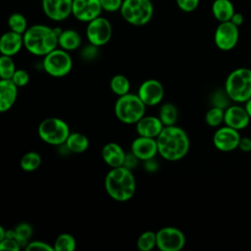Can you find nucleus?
Returning a JSON list of instances; mask_svg holds the SVG:
<instances>
[{"mask_svg": "<svg viewBox=\"0 0 251 251\" xmlns=\"http://www.w3.org/2000/svg\"><path fill=\"white\" fill-rule=\"evenodd\" d=\"M158 154L165 160L176 162L183 159L190 148V141L185 130L176 125L164 126L156 137Z\"/></svg>", "mask_w": 251, "mask_h": 251, "instance_id": "nucleus-1", "label": "nucleus"}, {"mask_svg": "<svg viewBox=\"0 0 251 251\" xmlns=\"http://www.w3.org/2000/svg\"><path fill=\"white\" fill-rule=\"evenodd\" d=\"M105 190L114 200L126 202L132 198L136 189V182L130 169L124 166L111 168L105 176Z\"/></svg>", "mask_w": 251, "mask_h": 251, "instance_id": "nucleus-2", "label": "nucleus"}, {"mask_svg": "<svg viewBox=\"0 0 251 251\" xmlns=\"http://www.w3.org/2000/svg\"><path fill=\"white\" fill-rule=\"evenodd\" d=\"M23 37L24 47L35 56L44 57L58 47V34L53 27L45 25L28 26Z\"/></svg>", "mask_w": 251, "mask_h": 251, "instance_id": "nucleus-3", "label": "nucleus"}, {"mask_svg": "<svg viewBox=\"0 0 251 251\" xmlns=\"http://www.w3.org/2000/svg\"><path fill=\"white\" fill-rule=\"evenodd\" d=\"M225 90L229 99L236 103H245L251 98V69L237 68L226 78Z\"/></svg>", "mask_w": 251, "mask_h": 251, "instance_id": "nucleus-4", "label": "nucleus"}, {"mask_svg": "<svg viewBox=\"0 0 251 251\" xmlns=\"http://www.w3.org/2000/svg\"><path fill=\"white\" fill-rule=\"evenodd\" d=\"M145 104L137 94L126 93L118 96L114 112L117 119L126 125H135L145 115Z\"/></svg>", "mask_w": 251, "mask_h": 251, "instance_id": "nucleus-5", "label": "nucleus"}, {"mask_svg": "<svg viewBox=\"0 0 251 251\" xmlns=\"http://www.w3.org/2000/svg\"><path fill=\"white\" fill-rule=\"evenodd\" d=\"M120 13L127 24L142 26L151 21L154 7L151 0H123Z\"/></svg>", "mask_w": 251, "mask_h": 251, "instance_id": "nucleus-6", "label": "nucleus"}, {"mask_svg": "<svg viewBox=\"0 0 251 251\" xmlns=\"http://www.w3.org/2000/svg\"><path fill=\"white\" fill-rule=\"evenodd\" d=\"M38 135L42 141L50 145L65 144L68 136L71 133L68 124L56 117L44 119L38 126Z\"/></svg>", "mask_w": 251, "mask_h": 251, "instance_id": "nucleus-7", "label": "nucleus"}, {"mask_svg": "<svg viewBox=\"0 0 251 251\" xmlns=\"http://www.w3.org/2000/svg\"><path fill=\"white\" fill-rule=\"evenodd\" d=\"M42 67L49 75L63 77L72 71L73 60L68 51L57 47L43 57Z\"/></svg>", "mask_w": 251, "mask_h": 251, "instance_id": "nucleus-8", "label": "nucleus"}, {"mask_svg": "<svg viewBox=\"0 0 251 251\" xmlns=\"http://www.w3.org/2000/svg\"><path fill=\"white\" fill-rule=\"evenodd\" d=\"M113 33L111 23L104 17H97L87 23L85 35L88 42L94 46L101 47L106 45Z\"/></svg>", "mask_w": 251, "mask_h": 251, "instance_id": "nucleus-9", "label": "nucleus"}, {"mask_svg": "<svg viewBox=\"0 0 251 251\" xmlns=\"http://www.w3.org/2000/svg\"><path fill=\"white\" fill-rule=\"evenodd\" d=\"M185 241L184 233L176 226H164L156 232V247L161 251H180Z\"/></svg>", "mask_w": 251, "mask_h": 251, "instance_id": "nucleus-10", "label": "nucleus"}, {"mask_svg": "<svg viewBox=\"0 0 251 251\" xmlns=\"http://www.w3.org/2000/svg\"><path fill=\"white\" fill-rule=\"evenodd\" d=\"M238 38V26H236L230 21L220 23L214 33V42L222 51L232 50L236 46Z\"/></svg>", "mask_w": 251, "mask_h": 251, "instance_id": "nucleus-11", "label": "nucleus"}, {"mask_svg": "<svg viewBox=\"0 0 251 251\" xmlns=\"http://www.w3.org/2000/svg\"><path fill=\"white\" fill-rule=\"evenodd\" d=\"M137 95L145 106H156L162 102L165 95V89L159 80L149 78L139 85Z\"/></svg>", "mask_w": 251, "mask_h": 251, "instance_id": "nucleus-12", "label": "nucleus"}, {"mask_svg": "<svg viewBox=\"0 0 251 251\" xmlns=\"http://www.w3.org/2000/svg\"><path fill=\"white\" fill-rule=\"evenodd\" d=\"M239 131L227 126H220L213 135L214 146L222 152H231L238 148Z\"/></svg>", "mask_w": 251, "mask_h": 251, "instance_id": "nucleus-13", "label": "nucleus"}, {"mask_svg": "<svg viewBox=\"0 0 251 251\" xmlns=\"http://www.w3.org/2000/svg\"><path fill=\"white\" fill-rule=\"evenodd\" d=\"M102 11L99 0H73L72 15L79 22L88 23L99 17Z\"/></svg>", "mask_w": 251, "mask_h": 251, "instance_id": "nucleus-14", "label": "nucleus"}, {"mask_svg": "<svg viewBox=\"0 0 251 251\" xmlns=\"http://www.w3.org/2000/svg\"><path fill=\"white\" fill-rule=\"evenodd\" d=\"M42 10L47 18L62 22L72 15L73 0H42Z\"/></svg>", "mask_w": 251, "mask_h": 251, "instance_id": "nucleus-15", "label": "nucleus"}, {"mask_svg": "<svg viewBox=\"0 0 251 251\" xmlns=\"http://www.w3.org/2000/svg\"><path fill=\"white\" fill-rule=\"evenodd\" d=\"M130 152L139 160L147 161L155 158L158 154L156 138L138 135L133 139L130 145Z\"/></svg>", "mask_w": 251, "mask_h": 251, "instance_id": "nucleus-16", "label": "nucleus"}, {"mask_svg": "<svg viewBox=\"0 0 251 251\" xmlns=\"http://www.w3.org/2000/svg\"><path fill=\"white\" fill-rule=\"evenodd\" d=\"M251 119L244 106L229 105L225 109L224 124L236 130H241L249 126Z\"/></svg>", "mask_w": 251, "mask_h": 251, "instance_id": "nucleus-17", "label": "nucleus"}, {"mask_svg": "<svg viewBox=\"0 0 251 251\" xmlns=\"http://www.w3.org/2000/svg\"><path fill=\"white\" fill-rule=\"evenodd\" d=\"M24 47L23 34L9 29L0 36V54L7 56L17 55Z\"/></svg>", "mask_w": 251, "mask_h": 251, "instance_id": "nucleus-18", "label": "nucleus"}, {"mask_svg": "<svg viewBox=\"0 0 251 251\" xmlns=\"http://www.w3.org/2000/svg\"><path fill=\"white\" fill-rule=\"evenodd\" d=\"M164 125L159 117L143 116L136 124L135 128L138 135L156 138L162 131Z\"/></svg>", "mask_w": 251, "mask_h": 251, "instance_id": "nucleus-19", "label": "nucleus"}, {"mask_svg": "<svg viewBox=\"0 0 251 251\" xmlns=\"http://www.w3.org/2000/svg\"><path fill=\"white\" fill-rule=\"evenodd\" d=\"M18 98V87L11 79L0 78V113L9 111Z\"/></svg>", "mask_w": 251, "mask_h": 251, "instance_id": "nucleus-20", "label": "nucleus"}, {"mask_svg": "<svg viewBox=\"0 0 251 251\" xmlns=\"http://www.w3.org/2000/svg\"><path fill=\"white\" fill-rule=\"evenodd\" d=\"M103 161L110 168H117L124 165L126 152L123 147L116 142L106 143L101 151Z\"/></svg>", "mask_w": 251, "mask_h": 251, "instance_id": "nucleus-21", "label": "nucleus"}, {"mask_svg": "<svg viewBox=\"0 0 251 251\" xmlns=\"http://www.w3.org/2000/svg\"><path fill=\"white\" fill-rule=\"evenodd\" d=\"M81 44V36L75 29H62L58 35V47L66 51L76 50Z\"/></svg>", "mask_w": 251, "mask_h": 251, "instance_id": "nucleus-22", "label": "nucleus"}, {"mask_svg": "<svg viewBox=\"0 0 251 251\" xmlns=\"http://www.w3.org/2000/svg\"><path fill=\"white\" fill-rule=\"evenodd\" d=\"M234 12V7L230 0H215L212 4V14L220 23L230 21Z\"/></svg>", "mask_w": 251, "mask_h": 251, "instance_id": "nucleus-23", "label": "nucleus"}, {"mask_svg": "<svg viewBox=\"0 0 251 251\" xmlns=\"http://www.w3.org/2000/svg\"><path fill=\"white\" fill-rule=\"evenodd\" d=\"M66 147L73 153H83L89 146V140L87 136L81 132H71L66 142Z\"/></svg>", "mask_w": 251, "mask_h": 251, "instance_id": "nucleus-24", "label": "nucleus"}, {"mask_svg": "<svg viewBox=\"0 0 251 251\" xmlns=\"http://www.w3.org/2000/svg\"><path fill=\"white\" fill-rule=\"evenodd\" d=\"M159 119L161 120L164 126H174L177 122L178 110L173 103L167 102L161 105L159 111Z\"/></svg>", "mask_w": 251, "mask_h": 251, "instance_id": "nucleus-25", "label": "nucleus"}, {"mask_svg": "<svg viewBox=\"0 0 251 251\" xmlns=\"http://www.w3.org/2000/svg\"><path fill=\"white\" fill-rule=\"evenodd\" d=\"M41 162L42 159L39 153L35 151H29L23 155L20 160V166L25 172H33L40 167Z\"/></svg>", "mask_w": 251, "mask_h": 251, "instance_id": "nucleus-26", "label": "nucleus"}, {"mask_svg": "<svg viewBox=\"0 0 251 251\" xmlns=\"http://www.w3.org/2000/svg\"><path fill=\"white\" fill-rule=\"evenodd\" d=\"M110 88L117 96H122L129 92V79L124 75H116L110 80Z\"/></svg>", "mask_w": 251, "mask_h": 251, "instance_id": "nucleus-27", "label": "nucleus"}, {"mask_svg": "<svg viewBox=\"0 0 251 251\" xmlns=\"http://www.w3.org/2000/svg\"><path fill=\"white\" fill-rule=\"evenodd\" d=\"M14 230V238L19 242L22 248H25L26 244L30 241L32 236V226L27 223H21L13 229Z\"/></svg>", "mask_w": 251, "mask_h": 251, "instance_id": "nucleus-28", "label": "nucleus"}, {"mask_svg": "<svg viewBox=\"0 0 251 251\" xmlns=\"http://www.w3.org/2000/svg\"><path fill=\"white\" fill-rule=\"evenodd\" d=\"M53 248L54 251H74L76 248V240L70 233H61L56 237Z\"/></svg>", "mask_w": 251, "mask_h": 251, "instance_id": "nucleus-29", "label": "nucleus"}, {"mask_svg": "<svg viewBox=\"0 0 251 251\" xmlns=\"http://www.w3.org/2000/svg\"><path fill=\"white\" fill-rule=\"evenodd\" d=\"M9 29L20 34H24L27 29V21L21 13H13L8 18Z\"/></svg>", "mask_w": 251, "mask_h": 251, "instance_id": "nucleus-30", "label": "nucleus"}, {"mask_svg": "<svg viewBox=\"0 0 251 251\" xmlns=\"http://www.w3.org/2000/svg\"><path fill=\"white\" fill-rule=\"evenodd\" d=\"M225 109L212 106L205 114V122L211 127H218L224 124Z\"/></svg>", "mask_w": 251, "mask_h": 251, "instance_id": "nucleus-31", "label": "nucleus"}, {"mask_svg": "<svg viewBox=\"0 0 251 251\" xmlns=\"http://www.w3.org/2000/svg\"><path fill=\"white\" fill-rule=\"evenodd\" d=\"M136 246L140 251H151L156 247V232L152 230L142 232L137 238Z\"/></svg>", "mask_w": 251, "mask_h": 251, "instance_id": "nucleus-32", "label": "nucleus"}, {"mask_svg": "<svg viewBox=\"0 0 251 251\" xmlns=\"http://www.w3.org/2000/svg\"><path fill=\"white\" fill-rule=\"evenodd\" d=\"M16 71V65L13 57L0 55V78L11 79Z\"/></svg>", "mask_w": 251, "mask_h": 251, "instance_id": "nucleus-33", "label": "nucleus"}, {"mask_svg": "<svg viewBox=\"0 0 251 251\" xmlns=\"http://www.w3.org/2000/svg\"><path fill=\"white\" fill-rule=\"evenodd\" d=\"M11 80L18 88L24 87L29 82V75L24 69H16Z\"/></svg>", "mask_w": 251, "mask_h": 251, "instance_id": "nucleus-34", "label": "nucleus"}, {"mask_svg": "<svg viewBox=\"0 0 251 251\" xmlns=\"http://www.w3.org/2000/svg\"><path fill=\"white\" fill-rule=\"evenodd\" d=\"M212 101L214 102L213 106H217V107H220L222 109H226L229 106L228 101H231V100L227 96L226 90H223V91L219 90V91L214 93V95L212 97Z\"/></svg>", "mask_w": 251, "mask_h": 251, "instance_id": "nucleus-35", "label": "nucleus"}, {"mask_svg": "<svg viewBox=\"0 0 251 251\" xmlns=\"http://www.w3.org/2000/svg\"><path fill=\"white\" fill-rule=\"evenodd\" d=\"M25 249L27 251L29 250H40V251H54L53 245L42 241V240H32L29 241Z\"/></svg>", "mask_w": 251, "mask_h": 251, "instance_id": "nucleus-36", "label": "nucleus"}, {"mask_svg": "<svg viewBox=\"0 0 251 251\" xmlns=\"http://www.w3.org/2000/svg\"><path fill=\"white\" fill-rule=\"evenodd\" d=\"M99 1H100L102 10L109 13L120 11L123 4V0H99Z\"/></svg>", "mask_w": 251, "mask_h": 251, "instance_id": "nucleus-37", "label": "nucleus"}, {"mask_svg": "<svg viewBox=\"0 0 251 251\" xmlns=\"http://www.w3.org/2000/svg\"><path fill=\"white\" fill-rule=\"evenodd\" d=\"M21 245L15 238L4 237L0 241V250H10V251H20Z\"/></svg>", "mask_w": 251, "mask_h": 251, "instance_id": "nucleus-38", "label": "nucleus"}, {"mask_svg": "<svg viewBox=\"0 0 251 251\" xmlns=\"http://www.w3.org/2000/svg\"><path fill=\"white\" fill-rule=\"evenodd\" d=\"M200 0H176L177 7L186 13L193 12L197 9Z\"/></svg>", "mask_w": 251, "mask_h": 251, "instance_id": "nucleus-39", "label": "nucleus"}, {"mask_svg": "<svg viewBox=\"0 0 251 251\" xmlns=\"http://www.w3.org/2000/svg\"><path fill=\"white\" fill-rule=\"evenodd\" d=\"M97 54H98V47L94 46L90 43H89V45L85 46L84 49L81 51V56L85 60H92L93 58L96 57Z\"/></svg>", "mask_w": 251, "mask_h": 251, "instance_id": "nucleus-40", "label": "nucleus"}, {"mask_svg": "<svg viewBox=\"0 0 251 251\" xmlns=\"http://www.w3.org/2000/svg\"><path fill=\"white\" fill-rule=\"evenodd\" d=\"M138 159L130 152V153H126V157H125V162H124V167L127 168V169H133L137 163H138Z\"/></svg>", "mask_w": 251, "mask_h": 251, "instance_id": "nucleus-41", "label": "nucleus"}, {"mask_svg": "<svg viewBox=\"0 0 251 251\" xmlns=\"http://www.w3.org/2000/svg\"><path fill=\"white\" fill-rule=\"evenodd\" d=\"M238 148L245 153L251 152V138L248 136H241L238 143Z\"/></svg>", "mask_w": 251, "mask_h": 251, "instance_id": "nucleus-42", "label": "nucleus"}, {"mask_svg": "<svg viewBox=\"0 0 251 251\" xmlns=\"http://www.w3.org/2000/svg\"><path fill=\"white\" fill-rule=\"evenodd\" d=\"M144 163H145V165H144L145 170L150 172V173H153L158 169V163L155 161L154 158L149 159L147 161H144Z\"/></svg>", "mask_w": 251, "mask_h": 251, "instance_id": "nucleus-43", "label": "nucleus"}, {"mask_svg": "<svg viewBox=\"0 0 251 251\" xmlns=\"http://www.w3.org/2000/svg\"><path fill=\"white\" fill-rule=\"evenodd\" d=\"M243 21H244L243 15L241 13H236V12H234V14L230 19V22L234 24L236 26H240L243 24Z\"/></svg>", "mask_w": 251, "mask_h": 251, "instance_id": "nucleus-44", "label": "nucleus"}, {"mask_svg": "<svg viewBox=\"0 0 251 251\" xmlns=\"http://www.w3.org/2000/svg\"><path fill=\"white\" fill-rule=\"evenodd\" d=\"M244 108L247 112V114L249 115L250 119H251V98H249L245 103H244Z\"/></svg>", "mask_w": 251, "mask_h": 251, "instance_id": "nucleus-45", "label": "nucleus"}, {"mask_svg": "<svg viewBox=\"0 0 251 251\" xmlns=\"http://www.w3.org/2000/svg\"><path fill=\"white\" fill-rule=\"evenodd\" d=\"M6 236V229L3 227V226L0 225V241Z\"/></svg>", "mask_w": 251, "mask_h": 251, "instance_id": "nucleus-46", "label": "nucleus"}]
</instances>
